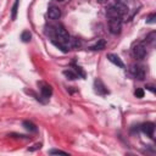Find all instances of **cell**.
<instances>
[{
    "mask_svg": "<svg viewBox=\"0 0 156 156\" xmlns=\"http://www.w3.org/2000/svg\"><path fill=\"white\" fill-rule=\"evenodd\" d=\"M108 28L112 34H119L122 29V20L121 17H113L108 20Z\"/></svg>",
    "mask_w": 156,
    "mask_h": 156,
    "instance_id": "6da1fadb",
    "label": "cell"
},
{
    "mask_svg": "<svg viewBox=\"0 0 156 156\" xmlns=\"http://www.w3.org/2000/svg\"><path fill=\"white\" fill-rule=\"evenodd\" d=\"M55 33H56V37H57L58 41L62 43V44H65L66 48H67V43H68V40H69V34H68V32H67L62 26H57L56 29H55ZM67 49H68V48H67Z\"/></svg>",
    "mask_w": 156,
    "mask_h": 156,
    "instance_id": "7a4b0ae2",
    "label": "cell"
},
{
    "mask_svg": "<svg viewBox=\"0 0 156 156\" xmlns=\"http://www.w3.org/2000/svg\"><path fill=\"white\" fill-rule=\"evenodd\" d=\"M133 55L138 60H143L146 55V49H145V43H136L133 46Z\"/></svg>",
    "mask_w": 156,
    "mask_h": 156,
    "instance_id": "3957f363",
    "label": "cell"
},
{
    "mask_svg": "<svg viewBox=\"0 0 156 156\" xmlns=\"http://www.w3.org/2000/svg\"><path fill=\"white\" fill-rule=\"evenodd\" d=\"M141 132L145 133L146 135H149L150 138L154 136V130H155V124L152 122H146V123H143L141 127H140Z\"/></svg>",
    "mask_w": 156,
    "mask_h": 156,
    "instance_id": "277c9868",
    "label": "cell"
},
{
    "mask_svg": "<svg viewBox=\"0 0 156 156\" xmlns=\"http://www.w3.org/2000/svg\"><path fill=\"white\" fill-rule=\"evenodd\" d=\"M130 72H132V73H133V76H134L136 79H139V80H143V79H144V77H145L144 69H143L140 66H132Z\"/></svg>",
    "mask_w": 156,
    "mask_h": 156,
    "instance_id": "5b68a950",
    "label": "cell"
},
{
    "mask_svg": "<svg viewBox=\"0 0 156 156\" xmlns=\"http://www.w3.org/2000/svg\"><path fill=\"white\" fill-rule=\"evenodd\" d=\"M107 60H108L110 62H112L113 65H116V66L121 67V68H123V67H124L123 61H122V60L119 58V56H117L116 54H107Z\"/></svg>",
    "mask_w": 156,
    "mask_h": 156,
    "instance_id": "8992f818",
    "label": "cell"
},
{
    "mask_svg": "<svg viewBox=\"0 0 156 156\" xmlns=\"http://www.w3.org/2000/svg\"><path fill=\"white\" fill-rule=\"evenodd\" d=\"M48 16L50 20H58L60 16H61V10L56 6H51L48 11Z\"/></svg>",
    "mask_w": 156,
    "mask_h": 156,
    "instance_id": "52a82bcc",
    "label": "cell"
},
{
    "mask_svg": "<svg viewBox=\"0 0 156 156\" xmlns=\"http://www.w3.org/2000/svg\"><path fill=\"white\" fill-rule=\"evenodd\" d=\"M94 85H95V90H96V93H98V94L105 95V94H107V93H108V90L106 89V87L104 85V83H102L100 79H96V80L94 82Z\"/></svg>",
    "mask_w": 156,
    "mask_h": 156,
    "instance_id": "ba28073f",
    "label": "cell"
},
{
    "mask_svg": "<svg viewBox=\"0 0 156 156\" xmlns=\"http://www.w3.org/2000/svg\"><path fill=\"white\" fill-rule=\"evenodd\" d=\"M40 91H41V95H43L44 98L49 99V98L51 96V94H52V88H51V85H49V84H43L41 88H40Z\"/></svg>",
    "mask_w": 156,
    "mask_h": 156,
    "instance_id": "9c48e42d",
    "label": "cell"
},
{
    "mask_svg": "<svg viewBox=\"0 0 156 156\" xmlns=\"http://www.w3.org/2000/svg\"><path fill=\"white\" fill-rule=\"evenodd\" d=\"M106 46V41L104 39H99L93 46H90V50H102Z\"/></svg>",
    "mask_w": 156,
    "mask_h": 156,
    "instance_id": "30bf717a",
    "label": "cell"
},
{
    "mask_svg": "<svg viewBox=\"0 0 156 156\" xmlns=\"http://www.w3.org/2000/svg\"><path fill=\"white\" fill-rule=\"evenodd\" d=\"M22 126H23L27 130H29V132H37V130H38L37 126H35L33 122H30V121H23Z\"/></svg>",
    "mask_w": 156,
    "mask_h": 156,
    "instance_id": "8fae6325",
    "label": "cell"
},
{
    "mask_svg": "<svg viewBox=\"0 0 156 156\" xmlns=\"http://www.w3.org/2000/svg\"><path fill=\"white\" fill-rule=\"evenodd\" d=\"M18 5H20V0H16L12 5V9H11V20L15 21L17 18V12H18Z\"/></svg>",
    "mask_w": 156,
    "mask_h": 156,
    "instance_id": "7c38bea8",
    "label": "cell"
},
{
    "mask_svg": "<svg viewBox=\"0 0 156 156\" xmlns=\"http://www.w3.org/2000/svg\"><path fill=\"white\" fill-rule=\"evenodd\" d=\"M79 46H80L79 39H77V38H71V37H69V40H68V43H67V48L77 49V48H79Z\"/></svg>",
    "mask_w": 156,
    "mask_h": 156,
    "instance_id": "4fadbf2b",
    "label": "cell"
},
{
    "mask_svg": "<svg viewBox=\"0 0 156 156\" xmlns=\"http://www.w3.org/2000/svg\"><path fill=\"white\" fill-rule=\"evenodd\" d=\"M107 17H108V18H113V17H121V16H119V13H118V11L116 10L115 6H110V7L107 9ZM121 18H122V17H121Z\"/></svg>",
    "mask_w": 156,
    "mask_h": 156,
    "instance_id": "5bb4252c",
    "label": "cell"
},
{
    "mask_svg": "<svg viewBox=\"0 0 156 156\" xmlns=\"http://www.w3.org/2000/svg\"><path fill=\"white\" fill-rule=\"evenodd\" d=\"M63 74H65L68 79H71V80H74V79L78 78V74H77L73 69H65V71H63Z\"/></svg>",
    "mask_w": 156,
    "mask_h": 156,
    "instance_id": "9a60e30c",
    "label": "cell"
},
{
    "mask_svg": "<svg viewBox=\"0 0 156 156\" xmlns=\"http://www.w3.org/2000/svg\"><path fill=\"white\" fill-rule=\"evenodd\" d=\"M30 38H32V34H30L29 30H24V32H22V34H21V39H22V41L28 43V41L30 40Z\"/></svg>",
    "mask_w": 156,
    "mask_h": 156,
    "instance_id": "2e32d148",
    "label": "cell"
},
{
    "mask_svg": "<svg viewBox=\"0 0 156 156\" xmlns=\"http://www.w3.org/2000/svg\"><path fill=\"white\" fill-rule=\"evenodd\" d=\"M72 66H73V68H74V72L78 74V77L85 78V73H84V71L82 69V67H79V66H77V65H72Z\"/></svg>",
    "mask_w": 156,
    "mask_h": 156,
    "instance_id": "e0dca14e",
    "label": "cell"
},
{
    "mask_svg": "<svg viewBox=\"0 0 156 156\" xmlns=\"http://www.w3.org/2000/svg\"><path fill=\"white\" fill-rule=\"evenodd\" d=\"M155 37H156V33H155V32H151V33L146 37V39H145L144 43H152V41L155 40Z\"/></svg>",
    "mask_w": 156,
    "mask_h": 156,
    "instance_id": "ac0fdd59",
    "label": "cell"
},
{
    "mask_svg": "<svg viewBox=\"0 0 156 156\" xmlns=\"http://www.w3.org/2000/svg\"><path fill=\"white\" fill-rule=\"evenodd\" d=\"M50 155H68L66 151H62V150H56V149H52L49 151Z\"/></svg>",
    "mask_w": 156,
    "mask_h": 156,
    "instance_id": "d6986e66",
    "label": "cell"
},
{
    "mask_svg": "<svg viewBox=\"0 0 156 156\" xmlns=\"http://www.w3.org/2000/svg\"><path fill=\"white\" fill-rule=\"evenodd\" d=\"M134 95H135L138 99H141V98H144V90H143L141 88H138V89L134 91Z\"/></svg>",
    "mask_w": 156,
    "mask_h": 156,
    "instance_id": "ffe728a7",
    "label": "cell"
},
{
    "mask_svg": "<svg viewBox=\"0 0 156 156\" xmlns=\"http://www.w3.org/2000/svg\"><path fill=\"white\" fill-rule=\"evenodd\" d=\"M155 20H156V15H155V13H151V15L146 18V23H155Z\"/></svg>",
    "mask_w": 156,
    "mask_h": 156,
    "instance_id": "44dd1931",
    "label": "cell"
},
{
    "mask_svg": "<svg viewBox=\"0 0 156 156\" xmlns=\"http://www.w3.org/2000/svg\"><path fill=\"white\" fill-rule=\"evenodd\" d=\"M41 147V144L40 143H38V144H34L33 145V147H29L28 149V151H34V150H38V149H40Z\"/></svg>",
    "mask_w": 156,
    "mask_h": 156,
    "instance_id": "7402d4cb",
    "label": "cell"
},
{
    "mask_svg": "<svg viewBox=\"0 0 156 156\" xmlns=\"http://www.w3.org/2000/svg\"><path fill=\"white\" fill-rule=\"evenodd\" d=\"M146 89H149L150 91H152V93H155V88H154L152 85H146Z\"/></svg>",
    "mask_w": 156,
    "mask_h": 156,
    "instance_id": "603a6c76",
    "label": "cell"
},
{
    "mask_svg": "<svg viewBox=\"0 0 156 156\" xmlns=\"http://www.w3.org/2000/svg\"><path fill=\"white\" fill-rule=\"evenodd\" d=\"M98 1H99V2H101V4H105L107 0H98Z\"/></svg>",
    "mask_w": 156,
    "mask_h": 156,
    "instance_id": "cb8c5ba5",
    "label": "cell"
},
{
    "mask_svg": "<svg viewBox=\"0 0 156 156\" xmlns=\"http://www.w3.org/2000/svg\"><path fill=\"white\" fill-rule=\"evenodd\" d=\"M57 1H65V0H57Z\"/></svg>",
    "mask_w": 156,
    "mask_h": 156,
    "instance_id": "d4e9b609",
    "label": "cell"
}]
</instances>
